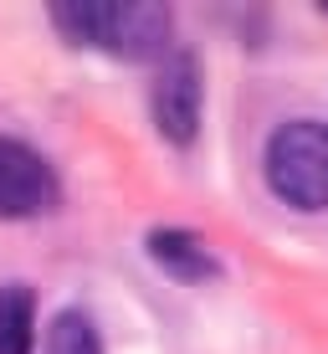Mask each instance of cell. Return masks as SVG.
<instances>
[{
    "instance_id": "cell-1",
    "label": "cell",
    "mask_w": 328,
    "mask_h": 354,
    "mask_svg": "<svg viewBox=\"0 0 328 354\" xmlns=\"http://www.w3.org/2000/svg\"><path fill=\"white\" fill-rule=\"evenodd\" d=\"M52 26L72 46L124 57V62H154L175 52L169 46V10L160 0H67L52 6Z\"/></svg>"
},
{
    "instance_id": "cell-7",
    "label": "cell",
    "mask_w": 328,
    "mask_h": 354,
    "mask_svg": "<svg viewBox=\"0 0 328 354\" xmlns=\"http://www.w3.org/2000/svg\"><path fill=\"white\" fill-rule=\"evenodd\" d=\"M46 354H103V339H98V328H93L88 313L67 308L46 328Z\"/></svg>"
},
{
    "instance_id": "cell-4",
    "label": "cell",
    "mask_w": 328,
    "mask_h": 354,
    "mask_svg": "<svg viewBox=\"0 0 328 354\" xmlns=\"http://www.w3.org/2000/svg\"><path fill=\"white\" fill-rule=\"evenodd\" d=\"M57 205V175L31 144L0 139V221H31Z\"/></svg>"
},
{
    "instance_id": "cell-2",
    "label": "cell",
    "mask_w": 328,
    "mask_h": 354,
    "mask_svg": "<svg viewBox=\"0 0 328 354\" xmlns=\"http://www.w3.org/2000/svg\"><path fill=\"white\" fill-rule=\"evenodd\" d=\"M267 185L293 211H328V124L293 118L267 139Z\"/></svg>"
},
{
    "instance_id": "cell-3",
    "label": "cell",
    "mask_w": 328,
    "mask_h": 354,
    "mask_svg": "<svg viewBox=\"0 0 328 354\" xmlns=\"http://www.w3.org/2000/svg\"><path fill=\"white\" fill-rule=\"evenodd\" d=\"M149 113H154V129H160L169 144H180V149L195 144L200 113H205V67H200L195 52L175 46L160 62L154 88H149Z\"/></svg>"
},
{
    "instance_id": "cell-6",
    "label": "cell",
    "mask_w": 328,
    "mask_h": 354,
    "mask_svg": "<svg viewBox=\"0 0 328 354\" xmlns=\"http://www.w3.org/2000/svg\"><path fill=\"white\" fill-rule=\"evenodd\" d=\"M36 349V298L31 288L10 283L0 288V354H31Z\"/></svg>"
},
{
    "instance_id": "cell-5",
    "label": "cell",
    "mask_w": 328,
    "mask_h": 354,
    "mask_svg": "<svg viewBox=\"0 0 328 354\" xmlns=\"http://www.w3.org/2000/svg\"><path fill=\"white\" fill-rule=\"evenodd\" d=\"M144 252H149L175 283H211V277H221L215 252L185 226H154L149 236H144Z\"/></svg>"
}]
</instances>
